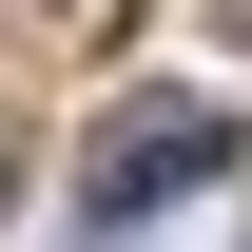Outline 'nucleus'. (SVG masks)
Returning <instances> with one entry per match:
<instances>
[{
	"instance_id": "obj_3",
	"label": "nucleus",
	"mask_w": 252,
	"mask_h": 252,
	"mask_svg": "<svg viewBox=\"0 0 252 252\" xmlns=\"http://www.w3.org/2000/svg\"><path fill=\"white\" fill-rule=\"evenodd\" d=\"M59 20H97V0H59Z\"/></svg>"
},
{
	"instance_id": "obj_2",
	"label": "nucleus",
	"mask_w": 252,
	"mask_h": 252,
	"mask_svg": "<svg viewBox=\"0 0 252 252\" xmlns=\"http://www.w3.org/2000/svg\"><path fill=\"white\" fill-rule=\"evenodd\" d=\"M0 194H20V156H0Z\"/></svg>"
},
{
	"instance_id": "obj_1",
	"label": "nucleus",
	"mask_w": 252,
	"mask_h": 252,
	"mask_svg": "<svg viewBox=\"0 0 252 252\" xmlns=\"http://www.w3.org/2000/svg\"><path fill=\"white\" fill-rule=\"evenodd\" d=\"M214 175H233V117L214 97H117V136L78 156L97 214H156V194H214Z\"/></svg>"
}]
</instances>
